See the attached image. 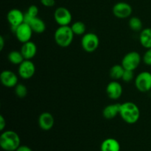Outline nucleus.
<instances>
[{"label":"nucleus","mask_w":151,"mask_h":151,"mask_svg":"<svg viewBox=\"0 0 151 151\" xmlns=\"http://www.w3.org/2000/svg\"><path fill=\"white\" fill-rule=\"evenodd\" d=\"M119 116L128 124H135L140 117V111L137 104L125 102L120 104Z\"/></svg>","instance_id":"nucleus-1"},{"label":"nucleus","mask_w":151,"mask_h":151,"mask_svg":"<svg viewBox=\"0 0 151 151\" xmlns=\"http://www.w3.org/2000/svg\"><path fill=\"white\" fill-rule=\"evenodd\" d=\"M19 134L13 131H4L0 136V146L5 151H15L20 146Z\"/></svg>","instance_id":"nucleus-2"},{"label":"nucleus","mask_w":151,"mask_h":151,"mask_svg":"<svg viewBox=\"0 0 151 151\" xmlns=\"http://www.w3.org/2000/svg\"><path fill=\"white\" fill-rule=\"evenodd\" d=\"M73 31L69 26H60L55 32L54 38L56 44L60 47H68L74 38Z\"/></svg>","instance_id":"nucleus-3"},{"label":"nucleus","mask_w":151,"mask_h":151,"mask_svg":"<svg viewBox=\"0 0 151 151\" xmlns=\"http://www.w3.org/2000/svg\"><path fill=\"white\" fill-rule=\"evenodd\" d=\"M100 40L98 36L93 32L85 33L81 39V46L86 52L91 53L95 51L99 47Z\"/></svg>","instance_id":"nucleus-4"},{"label":"nucleus","mask_w":151,"mask_h":151,"mask_svg":"<svg viewBox=\"0 0 151 151\" xmlns=\"http://www.w3.org/2000/svg\"><path fill=\"white\" fill-rule=\"evenodd\" d=\"M142 58L139 53L136 51L127 53L122 60V65L125 69L134 71L141 63Z\"/></svg>","instance_id":"nucleus-5"},{"label":"nucleus","mask_w":151,"mask_h":151,"mask_svg":"<svg viewBox=\"0 0 151 151\" xmlns=\"http://www.w3.org/2000/svg\"><path fill=\"white\" fill-rule=\"evenodd\" d=\"M135 86L141 92H147L151 90V73L142 72L135 79Z\"/></svg>","instance_id":"nucleus-6"},{"label":"nucleus","mask_w":151,"mask_h":151,"mask_svg":"<svg viewBox=\"0 0 151 151\" xmlns=\"http://www.w3.org/2000/svg\"><path fill=\"white\" fill-rule=\"evenodd\" d=\"M54 19L56 23L60 26H69L72 20V13L66 7H58L55 10Z\"/></svg>","instance_id":"nucleus-7"},{"label":"nucleus","mask_w":151,"mask_h":151,"mask_svg":"<svg viewBox=\"0 0 151 151\" xmlns=\"http://www.w3.org/2000/svg\"><path fill=\"white\" fill-rule=\"evenodd\" d=\"M114 15L118 19H127L132 14V7L125 1H119L114 5L112 9Z\"/></svg>","instance_id":"nucleus-8"},{"label":"nucleus","mask_w":151,"mask_h":151,"mask_svg":"<svg viewBox=\"0 0 151 151\" xmlns=\"http://www.w3.org/2000/svg\"><path fill=\"white\" fill-rule=\"evenodd\" d=\"M32 32H33V31H32L31 27L28 24L24 22L22 24L19 25L17 27L14 34L16 35V38L20 42L24 44V43L30 41L31 38H32Z\"/></svg>","instance_id":"nucleus-9"},{"label":"nucleus","mask_w":151,"mask_h":151,"mask_svg":"<svg viewBox=\"0 0 151 151\" xmlns=\"http://www.w3.org/2000/svg\"><path fill=\"white\" fill-rule=\"evenodd\" d=\"M35 73V66L31 60L25 59L19 65V75L23 79H29Z\"/></svg>","instance_id":"nucleus-10"},{"label":"nucleus","mask_w":151,"mask_h":151,"mask_svg":"<svg viewBox=\"0 0 151 151\" xmlns=\"http://www.w3.org/2000/svg\"><path fill=\"white\" fill-rule=\"evenodd\" d=\"M0 81L4 86L7 88H12L18 84V77L12 71L4 70L0 75Z\"/></svg>","instance_id":"nucleus-11"},{"label":"nucleus","mask_w":151,"mask_h":151,"mask_svg":"<svg viewBox=\"0 0 151 151\" xmlns=\"http://www.w3.org/2000/svg\"><path fill=\"white\" fill-rule=\"evenodd\" d=\"M122 86L117 81H111L106 86V94L109 98L117 100L122 94Z\"/></svg>","instance_id":"nucleus-12"},{"label":"nucleus","mask_w":151,"mask_h":151,"mask_svg":"<svg viewBox=\"0 0 151 151\" xmlns=\"http://www.w3.org/2000/svg\"><path fill=\"white\" fill-rule=\"evenodd\" d=\"M55 124L54 116L50 112H44L38 117V125L44 131H50L53 128Z\"/></svg>","instance_id":"nucleus-13"},{"label":"nucleus","mask_w":151,"mask_h":151,"mask_svg":"<svg viewBox=\"0 0 151 151\" xmlns=\"http://www.w3.org/2000/svg\"><path fill=\"white\" fill-rule=\"evenodd\" d=\"M7 19L10 26L18 27L24 23V13L19 9H12L7 13Z\"/></svg>","instance_id":"nucleus-14"},{"label":"nucleus","mask_w":151,"mask_h":151,"mask_svg":"<svg viewBox=\"0 0 151 151\" xmlns=\"http://www.w3.org/2000/svg\"><path fill=\"white\" fill-rule=\"evenodd\" d=\"M20 51L22 52L24 59L31 60L35 57L37 53L36 44L30 41L24 43Z\"/></svg>","instance_id":"nucleus-15"},{"label":"nucleus","mask_w":151,"mask_h":151,"mask_svg":"<svg viewBox=\"0 0 151 151\" xmlns=\"http://www.w3.org/2000/svg\"><path fill=\"white\" fill-rule=\"evenodd\" d=\"M120 110V104H110L106 106L103 111V115L105 119H111L116 117L118 114H119Z\"/></svg>","instance_id":"nucleus-16"},{"label":"nucleus","mask_w":151,"mask_h":151,"mask_svg":"<svg viewBox=\"0 0 151 151\" xmlns=\"http://www.w3.org/2000/svg\"><path fill=\"white\" fill-rule=\"evenodd\" d=\"M100 150L101 151H120V145L115 139L108 138L102 142Z\"/></svg>","instance_id":"nucleus-17"},{"label":"nucleus","mask_w":151,"mask_h":151,"mask_svg":"<svg viewBox=\"0 0 151 151\" xmlns=\"http://www.w3.org/2000/svg\"><path fill=\"white\" fill-rule=\"evenodd\" d=\"M28 24L31 27L32 31L36 33H43L46 30V24L38 16L32 18Z\"/></svg>","instance_id":"nucleus-18"},{"label":"nucleus","mask_w":151,"mask_h":151,"mask_svg":"<svg viewBox=\"0 0 151 151\" xmlns=\"http://www.w3.org/2000/svg\"><path fill=\"white\" fill-rule=\"evenodd\" d=\"M140 44L145 48H151V28H145L141 31L139 35Z\"/></svg>","instance_id":"nucleus-19"},{"label":"nucleus","mask_w":151,"mask_h":151,"mask_svg":"<svg viewBox=\"0 0 151 151\" xmlns=\"http://www.w3.org/2000/svg\"><path fill=\"white\" fill-rule=\"evenodd\" d=\"M8 60L11 63L14 65H20L25 60L22 52L13 50L8 55Z\"/></svg>","instance_id":"nucleus-20"},{"label":"nucleus","mask_w":151,"mask_h":151,"mask_svg":"<svg viewBox=\"0 0 151 151\" xmlns=\"http://www.w3.org/2000/svg\"><path fill=\"white\" fill-rule=\"evenodd\" d=\"M124 72H125V69L122 66V65L116 64L114 65L110 69L109 72V75L110 77L114 80H119L122 79V75H123Z\"/></svg>","instance_id":"nucleus-21"},{"label":"nucleus","mask_w":151,"mask_h":151,"mask_svg":"<svg viewBox=\"0 0 151 151\" xmlns=\"http://www.w3.org/2000/svg\"><path fill=\"white\" fill-rule=\"evenodd\" d=\"M130 28L132 30L136 31V32H139V31L142 30V22L139 18L137 17V16H133L129 19V22H128Z\"/></svg>","instance_id":"nucleus-22"},{"label":"nucleus","mask_w":151,"mask_h":151,"mask_svg":"<svg viewBox=\"0 0 151 151\" xmlns=\"http://www.w3.org/2000/svg\"><path fill=\"white\" fill-rule=\"evenodd\" d=\"M74 34L77 35H83L85 34L86 32V25L83 22L78 21L73 23L71 26Z\"/></svg>","instance_id":"nucleus-23"},{"label":"nucleus","mask_w":151,"mask_h":151,"mask_svg":"<svg viewBox=\"0 0 151 151\" xmlns=\"http://www.w3.org/2000/svg\"><path fill=\"white\" fill-rule=\"evenodd\" d=\"M15 93L19 98H24L27 94V88L26 86L22 83H18L15 86Z\"/></svg>","instance_id":"nucleus-24"},{"label":"nucleus","mask_w":151,"mask_h":151,"mask_svg":"<svg viewBox=\"0 0 151 151\" xmlns=\"http://www.w3.org/2000/svg\"><path fill=\"white\" fill-rule=\"evenodd\" d=\"M134 78V71L132 70H128V69H125L123 75H122V80L125 83H129L131 81H133Z\"/></svg>","instance_id":"nucleus-25"},{"label":"nucleus","mask_w":151,"mask_h":151,"mask_svg":"<svg viewBox=\"0 0 151 151\" xmlns=\"http://www.w3.org/2000/svg\"><path fill=\"white\" fill-rule=\"evenodd\" d=\"M143 62L147 66H151V48L147 49L142 58Z\"/></svg>","instance_id":"nucleus-26"},{"label":"nucleus","mask_w":151,"mask_h":151,"mask_svg":"<svg viewBox=\"0 0 151 151\" xmlns=\"http://www.w3.org/2000/svg\"><path fill=\"white\" fill-rule=\"evenodd\" d=\"M27 14L32 17H37L38 14V8L37 6L35 5H31L28 7L27 11L26 12Z\"/></svg>","instance_id":"nucleus-27"},{"label":"nucleus","mask_w":151,"mask_h":151,"mask_svg":"<svg viewBox=\"0 0 151 151\" xmlns=\"http://www.w3.org/2000/svg\"><path fill=\"white\" fill-rule=\"evenodd\" d=\"M42 5L47 7H52L55 4V0H41Z\"/></svg>","instance_id":"nucleus-28"},{"label":"nucleus","mask_w":151,"mask_h":151,"mask_svg":"<svg viewBox=\"0 0 151 151\" xmlns=\"http://www.w3.org/2000/svg\"><path fill=\"white\" fill-rule=\"evenodd\" d=\"M6 126V120L2 115L0 116V131H2Z\"/></svg>","instance_id":"nucleus-29"},{"label":"nucleus","mask_w":151,"mask_h":151,"mask_svg":"<svg viewBox=\"0 0 151 151\" xmlns=\"http://www.w3.org/2000/svg\"><path fill=\"white\" fill-rule=\"evenodd\" d=\"M15 151H32V149L27 145H20Z\"/></svg>","instance_id":"nucleus-30"},{"label":"nucleus","mask_w":151,"mask_h":151,"mask_svg":"<svg viewBox=\"0 0 151 151\" xmlns=\"http://www.w3.org/2000/svg\"><path fill=\"white\" fill-rule=\"evenodd\" d=\"M4 47V39L3 36H0V50H3Z\"/></svg>","instance_id":"nucleus-31"}]
</instances>
